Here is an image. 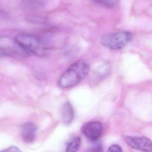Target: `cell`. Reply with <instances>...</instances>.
<instances>
[{
  "instance_id": "cell-1",
  "label": "cell",
  "mask_w": 152,
  "mask_h": 152,
  "mask_svg": "<svg viewBox=\"0 0 152 152\" xmlns=\"http://www.w3.org/2000/svg\"><path fill=\"white\" fill-rule=\"evenodd\" d=\"M90 70L89 63L80 60L72 64L61 76L58 85L62 88L72 87L77 85L87 76Z\"/></svg>"
},
{
  "instance_id": "cell-2",
  "label": "cell",
  "mask_w": 152,
  "mask_h": 152,
  "mask_svg": "<svg viewBox=\"0 0 152 152\" xmlns=\"http://www.w3.org/2000/svg\"><path fill=\"white\" fill-rule=\"evenodd\" d=\"M30 54L16 39L0 36V56L24 58L29 57Z\"/></svg>"
},
{
  "instance_id": "cell-3",
  "label": "cell",
  "mask_w": 152,
  "mask_h": 152,
  "mask_svg": "<svg viewBox=\"0 0 152 152\" xmlns=\"http://www.w3.org/2000/svg\"><path fill=\"white\" fill-rule=\"evenodd\" d=\"M133 34L127 31H119L104 35L101 43L107 49L118 50L125 47L133 40Z\"/></svg>"
},
{
  "instance_id": "cell-4",
  "label": "cell",
  "mask_w": 152,
  "mask_h": 152,
  "mask_svg": "<svg viewBox=\"0 0 152 152\" xmlns=\"http://www.w3.org/2000/svg\"><path fill=\"white\" fill-rule=\"evenodd\" d=\"M16 40L30 54L41 56L45 53V46L36 36L29 34H20L16 37Z\"/></svg>"
},
{
  "instance_id": "cell-5",
  "label": "cell",
  "mask_w": 152,
  "mask_h": 152,
  "mask_svg": "<svg viewBox=\"0 0 152 152\" xmlns=\"http://www.w3.org/2000/svg\"><path fill=\"white\" fill-rule=\"evenodd\" d=\"M124 139L130 147L143 152H152V143L149 138L145 137L125 136Z\"/></svg>"
},
{
  "instance_id": "cell-6",
  "label": "cell",
  "mask_w": 152,
  "mask_h": 152,
  "mask_svg": "<svg viewBox=\"0 0 152 152\" xmlns=\"http://www.w3.org/2000/svg\"><path fill=\"white\" fill-rule=\"evenodd\" d=\"M102 129L101 122L93 121L84 124L81 128V132L90 141H95L101 136Z\"/></svg>"
},
{
  "instance_id": "cell-7",
  "label": "cell",
  "mask_w": 152,
  "mask_h": 152,
  "mask_svg": "<svg viewBox=\"0 0 152 152\" xmlns=\"http://www.w3.org/2000/svg\"><path fill=\"white\" fill-rule=\"evenodd\" d=\"M37 130V126L33 122H27L22 125L21 131L24 142L28 143L34 142Z\"/></svg>"
},
{
  "instance_id": "cell-8",
  "label": "cell",
  "mask_w": 152,
  "mask_h": 152,
  "mask_svg": "<svg viewBox=\"0 0 152 152\" xmlns=\"http://www.w3.org/2000/svg\"><path fill=\"white\" fill-rule=\"evenodd\" d=\"M74 118V110L71 104L69 102L65 103L61 108V118L66 125L70 124Z\"/></svg>"
},
{
  "instance_id": "cell-9",
  "label": "cell",
  "mask_w": 152,
  "mask_h": 152,
  "mask_svg": "<svg viewBox=\"0 0 152 152\" xmlns=\"http://www.w3.org/2000/svg\"><path fill=\"white\" fill-rule=\"evenodd\" d=\"M81 139L79 137L73 138L67 145L66 152H77L81 145Z\"/></svg>"
},
{
  "instance_id": "cell-10",
  "label": "cell",
  "mask_w": 152,
  "mask_h": 152,
  "mask_svg": "<svg viewBox=\"0 0 152 152\" xmlns=\"http://www.w3.org/2000/svg\"><path fill=\"white\" fill-rule=\"evenodd\" d=\"M95 2L108 7H115L119 2L120 0H92Z\"/></svg>"
},
{
  "instance_id": "cell-11",
  "label": "cell",
  "mask_w": 152,
  "mask_h": 152,
  "mask_svg": "<svg viewBox=\"0 0 152 152\" xmlns=\"http://www.w3.org/2000/svg\"><path fill=\"white\" fill-rule=\"evenodd\" d=\"M107 152H123L121 147L118 145H113L110 146Z\"/></svg>"
},
{
  "instance_id": "cell-12",
  "label": "cell",
  "mask_w": 152,
  "mask_h": 152,
  "mask_svg": "<svg viewBox=\"0 0 152 152\" xmlns=\"http://www.w3.org/2000/svg\"><path fill=\"white\" fill-rule=\"evenodd\" d=\"M87 152H104V151L101 145H98L89 148L87 150Z\"/></svg>"
},
{
  "instance_id": "cell-13",
  "label": "cell",
  "mask_w": 152,
  "mask_h": 152,
  "mask_svg": "<svg viewBox=\"0 0 152 152\" xmlns=\"http://www.w3.org/2000/svg\"><path fill=\"white\" fill-rule=\"evenodd\" d=\"M0 152H22L16 146H11L7 149L1 151Z\"/></svg>"
}]
</instances>
